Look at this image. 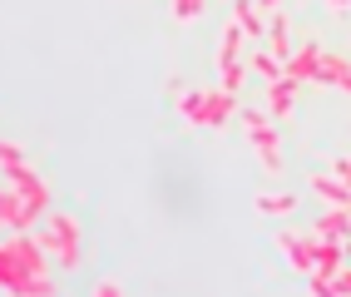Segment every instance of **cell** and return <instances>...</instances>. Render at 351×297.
<instances>
[{
	"label": "cell",
	"instance_id": "21",
	"mask_svg": "<svg viewBox=\"0 0 351 297\" xmlns=\"http://www.w3.org/2000/svg\"><path fill=\"white\" fill-rule=\"evenodd\" d=\"M0 164H5V169L20 164V149H15V144H0Z\"/></svg>",
	"mask_w": 351,
	"mask_h": 297
},
{
	"label": "cell",
	"instance_id": "13",
	"mask_svg": "<svg viewBox=\"0 0 351 297\" xmlns=\"http://www.w3.org/2000/svg\"><path fill=\"white\" fill-rule=\"evenodd\" d=\"M247 70H252L257 80H267V84H272L277 75H282V60H277L272 50H252V55H247Z\"/></svg>",
	"mask_w": 351,
	"mask_h": 297
},
{
	"label": "cell",
	"instance_id": "18",
	"mask_svg": "<svg viewBox=\"0 0 351 297\" xmlns=\"http://www.w3.org/2000/svg\"><path fill=\"white\" fill-rule=\"evenodd\" d=\"M173 5V20H198L203 15V0H169Z\"/></svg>",
	"mask_w": 351,
	"mask_h": 297
},
{
	"label": "cell",
	"instance_id": "17",
	"mask_svg": "<svg viewBox=\"0 0 351 297\" xmlns=\"http://www.w3.org/2000/svg\"><path fill=\"white\" fill-rule=\"evenodd\" d=\"M198 109H203V89H183V95H178V114L198 124Z\"/></svg>",
	"mask_w": 351,
	"mask_h": 297
},
{
	"label": "cell",
	"instance_id": "2",
	"mask_svg": "<svg viewBox=\"0 0 351 297\" xmlns=\"http://www.w3.org/2000/svg\"><path fill=\"white\" fill-rule=\"evenodd\" d=\"M238 114V95L228 89H203V109H198V129H223Z\"/></svg>",
	"mask_w": 351,
	"mask_h": 297
},
{
	"label": "cell",
	"instance_id": "23",
	"mask_svg": "<svg viewBox=\"0 0 351 297\" xmlns=\"http://www.w3.org/2000/svg\"><path fill=\"white\" fill-rule=\"evenodd\" d=\"M252 5H257V10H277L282 0H252Z\"/></svg>",
	"mask_w": 351,
	"mask_h": 297
},
{
	"label": "cell",
	"instance_id": "11",
	"mask_svg": "<svg viewBox=\"0 0 351 297\" xmlns=\"http://www.w3.org/2000/svg\"><path fill=\"white\" fill-rule=\"evenodd\" d=\"M312 233H317V238H346V233H351V209H337V203H332V209L317 218Z\"/></svg>",
	"mask_w": 351,
	"mask_h": 297
},
{
	"label": "cell",
	"instance_id": "22",
	"mask_svg": "<svg viewBox=\"0 0 351 297\" xmlns=\"http://www.w3.org/2000/svg\"><path fill=\"white\" fill-rule=\"evenodd\" d=\"M337 178H341V184L351 189V158H337Z\"/></svg>",
	"mask_w": 351,
	"mask_h": 297
},
{
	"label": "cell",
	"instance_id": "8",
	"mask_svg": "<svg viewBox=\"0 0 351 297\" xmlns=\"http://www.w3.org/2000/svg\"><path fill=\"white\" fill-rule=\"evenodd\" d=\"M312 253H317V268H312V272H326V278H337V268H341V258H346L341 238H317V233H312Z\"/></svg>",
	"mask_w": 351,
	"mask_h": 297
},
{
	"label": "cell",
	"instance_id": "4",
	"mask_svg": "<svg viewBox=\"0 0 351 297\" xmlns=\"http://www.w3.org/2000/svg\"><path fill=\"white\" fill-rule=\"evenodd\" d=\"M317 60H322V45H302V50H292L282 60V75L297 80V84H307V80H317Z\"/></svg>",
	"mask_w": 351,
	"mask_h": 297
},
{
	"label": "cell",
	"instance_id": "5",
	"mask_svg": "<svg viewBox=\"0 0 351 297\" xmlns=\"http://www.w3.org/2000/svg\"><path fill=\"white\" fill-rule=\"evenodd\" d=\"M232 25L247 35V45H263V35H267V20L252 0H232Z\"/></svg>",
	"mask_w": 351,
	"mask_h": 297
},
{
	"label": "cell",
	"instance_id": "9",
	"mask_svg": "<svg viewBox=\"0 0 351 297\" xmlns=\"http://www.w3.org/2000/svg\"><path fill=\"white\" fill-rule=\"evenodd\" d=\"M277 243H282V253H287V263H292L297 272H312V268H317V253H312V238H297V233H282Z\"/></svg>",
	"mask_w": 351,
	"mask_h": 297
},
{
	"label": "cell",
	"instance_id": "16",
	"mask_svg": "<svg viewBox=\"0 0 351 297\" xmlns=\"http://www.w3.org/2000/svg\"><path fill=\"white\" fill-rule=\"evenodd\" d=\"M218 70H223V89H228V95H238V89H243V80H247V60L218 64Z\"/></svg>",
	"mask_w": 351,
	"mask_h": 297
},
{
	"label": "cell",
	"instance_id": "19",
	"mask_svg": "<svg viewBox=\"0 0 351 297\" xmlns=\"http://www.w3.org/2000/svg\"><path fill=\"white\" fill-rule=\"evenodd\" d=\"M332 292H337V297H351V268H337V278H332Z\"/></svg>",
	"mask_w": 351,
	"mask_h": 297
},
{
	"label": "cell",
	"instance_id": "24",
	"mask_svg": "<svg viewBox=\"0 0 351 297\" xmlns=\"http://www.w3.org/2000/svg\"><path fill=\"white\" fill-rule=\"evenodd\" d=\"M332 5H337V10H341V5H351V0H332Z\"/></svg>",
	"mask_w": 351,
	"mask_h": 297
},
{
	"label": "cell",
	"instance_id": "14",
	"mask_svg": "<svg viewBox=\"0 0 351 297\" xmlns=\"http://www.w3.org/2000/svg\"><path fill=\"white\" fill-rule=\"evenodd\" d=\"M243 45H247V35H243L238 25H228V30H223V40H218V64L243 60Z\"/></svg>",
	"mask_w": 351,
	"mask_h": 297
},
{
	"label": "cell",
	"instance_id": "12",
	"mask_svg": "<svg viewBox=\"0 0 351 297\" xmlns=\"http://www.w3.org/2000/svg\"><path fill=\"white\" fill-rule=\"evenodd\" d=\"M312 189H317L326 203H337V209H351V189L341 184V178H326V174H317V178H312Z\"/></svg>",
	"mask_w": 351,
	"mask_h": 297
},
{
	"label": "cell",
	"instance_id": "10",
	"mask_svg": "<svg viewBox=\"0 0 351 297\" xmlns=\"http://www.w3.org/2000/svg\"><path fill=\"white\" fill-rule=\"evenodd\" d=\"M263 40H267V50H272L277 60H287V55H292V35H287V15H282V10H272V15H267V35H263Z\"/></svg>",
	"mask_w": 351,
	"mask_h": 297
},
{
	"label": "cell",
	"instance_id": "7",
	"mask_svg": "<svg viewBox=\"0 0 351 297\" xmlns=\"http://www.w3.org/2000/svg\"><path fill=\"white\" fill-rule=\"evenodd\" d=\"M292 104H297V80L277 75L267 84V114H272V119H282V114H292Z\"/></svg>",
	"mask_w": 351,
	"mask_h": 297
},
{
	"label": "cell",
	"instance_id": "1",
	"mask_svg": "<svg viewBox=\"0 0 351 297\" xmlns=\"http://www.w3.org/2000/svg\"><path fill=\"white\" fill-rule=\"evenodd\" d=\"M45 253L60 258V268H75L80 263V228L75 218H64V213H50V223H45Z\"/></svg>",
	"mask_w": 351,
	"mask_h": 297
},
{
	"label": "cell",
	"instance_id": "3",
	"mask_svg": "<svg viewBox=\"0 0 351 297\" xmlns=\"http://www.w3.org/2000/svg\"><path fill=\"white\" fill-rule=\"evenodd\" d=\"M5 174H10V184H15V193H20V198H25V203H35V209H40V213H45V209H50V189H45V184H40V178H35V174L25 169V158H20V164H10Z\"/></svg>",
	"mask_w": 351,
	"mask_h": 297
},
{
	"label": "cell",
	"instance_id": "6",
	"mask_svg": "<svg viewBox=\"0 0 351 297\" xmlns=\"http://www.w3.org/2000/svg\"><path fill=\"white\" fill-rule=\"evenodd\" d=\"M317 80H322V84H337L341 95H351V64H346L341 55H332V50H322V60H317Z\"/></svg>",
	"mask_w": 351,
	"mask_h": 297
},
{
	"label": "cell",
	"instance_id": "20",
	"mask_svg": "<svg viewBox=\"0 0 351 297\" xmlns=\"http://www.w3.org/2000/svg\"><path fill=\"white\" fill-rule=\"evenodd\" d=\"M257 158H263L267 174H282V154H257Z\"/></svg>",
	"mask_w": 351,
	"mask_h": 297
},
{
	"label": "cell",
	"instance_id": "15",
	"mask_svg": "<svg viewBox=\"0 0 351 297\" xmlns=\"http://www.w3.org/2000/svg\"><path fill=\"white\" fill-rule=\"evenodd\" d=\"M297 209V198L292 193H257V213H267V218H282Z\"/></svg>",
	"mask_w": 351,
	"mask_h": 297
}]
</instances>
